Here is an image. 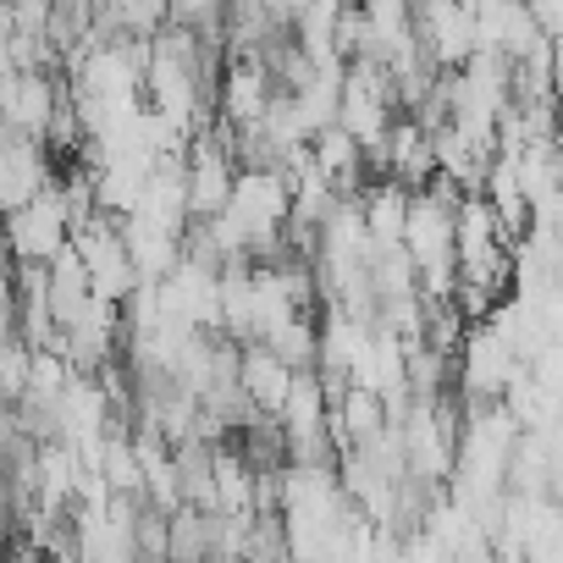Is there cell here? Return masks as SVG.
I'll use <instances>...</instances> for the list:
<instances>
[{
    "mask_svg": "<svg viewBox=\"0 0 563 563\" xmlns=\"http://www.w3.org/2000/svg\"><path fill=\"white\" fill-rule=\"evenodd\" d=\"M282 365L288 371H310L316 365V316H299V310H288L282 321H271L265 327V338H260Z\"/></svg>",
    "mask_w": 563,
    "mask_h": 563,
    "instance_id": "cell-10",
    "label": "cell"
},
{
    "mask_svg": "<svg viewBox=\"0 0 563 563\" xmlns=\"http://www.w3.org/2000/svg\"><path fill=\"white\" fill-rule=\"evenodd\" d=\"M227 18V0H166V23L177 29H216Z\"/></svg>",
    "mask_w": 563,
    "mask_h": 563,
    "instance_id": "cell-13",
    "label": "cell"
},
{
    "mask_svg": "<svg viewBox=\"0 0 563 563\" xmlns=\"http://www.w3.org/2000/svg\"><path fill=\"white\" fill-rule=\"evenodd\" d=\"M12 18H18V34H45L51 0H12Z\"/></svg>",
    "mask_w": 563,
    "mask_h": 563,
    "instance_id": "cell-14",
    "label": "cell"
},
{
    "mask_svg": "<svg viewBox=\"0 0 563 563\" xmlns=\"http://www.w3.org/2000/svg\"><path fill=\"white\" fill-rule=\"evenodd\" d=\"M67 376H73L67 354H56V349H29V382H23V398L56 404V393L67 387Z\"/></svg>",
    "mask_w": 563,
    "mask_h": 563,
    "instance_id": "cell-11",
    "label": "cell"
},
{
    "mask_svg": "<svg viewBox=\"0 0 563 563\" xmlns=\"http://www.w3.org/2000/svg\"><path fill=\"white\" fill-rule=\"evenodd\" d=\"M398 111L387 106V100H376L365 84H354L349 73H343V84H338V128L343 133H354L360 139V150L365 144H376L382 133H387V122H393Z\"/></svg>",
    "mask_w": 563,
    "mask_h": 563,
    "instance_id": "cell-7",
    "label": "cell"
},
{
    "mask_svg": "<svg viewBox=\"0 0 563 563\" xmlns=\"http://www.w3.org/2000/svg\"><path fill=\"white\" fill-rule=\"evenodd\" d=\"M238 387L249 393L254 409L276 415L282 398H288V387H294V371L282 365L265 343H238Z\"/></svg>",
    "mask_w": 563,
    "mask_h": 563,
    "instance_id": "cell-6",
    "label": "cell"
},
{
    "mask_svg": "<svg viewBox=\"0 0 563 563\" xmlns=\"http://www.w3.org/2000/svg\"><path fill=\"white\" fill-rule=\"evenodd\" d=\"M276 420H282V431H288V437H310V431L327 426V398H321L316 365L310 371H294V387H288V398H282Z\"/></svg>",
    "mask_w": 563,
    "mask_h": 563,
    "instance_id": "cell-9",
    "label": "cell"
},
{
    "mask_svg": "<svg viewBox=\"0 0 563 563\" xmlns=\"http://www.w3.org/2000/svg\"><path fill=\"white\" fill-rule=\"evenodd\" d=\"M56 89H62V73H12V84L0 89V128L23 139H45Z\"/></svg>",
    "mask_w": 563,
    "mask_h": 563,
    "instance_id": "cell-5",
    "label": "cell"
},
{
    "mask_svg": "<svg viewBox=\"0 0 563 563\" xmlns=\"http://www.w3.org/2000/svg\"><path fill=\"white\" fill-rule=\"evenodd\" d=\"M7 260H12V254H7V232H0V265H7Z\"/></svg>",
    "mask_w": 563,
    "mask_h": 563,
    "instance_id": "cell-15",
    "label": "cell"
},
{
    "mask_svg": "<svg viewBox=\"0 0 563 563\" xmlns=\"http://www.w3.org/2000/svg\"><path fill=\"white\" fill-rule=\"evenodd\" d=\"M133 558H166V508H155L150 497L133 514Z\"/></svg>",
    "mask_w": 563,
    "mask_h": 563,
    "instance_id": "cell-12",
    "label": "cell"
},
{
    "mask_svg": "<svg viewBox=\"0 0 563 563\" xmlns=\"http://www.w3.org/2000/svg\"><path fill=\"white\" fill-rule=\"evenodd\" d=\"M404 387H409V398H437V393L459 387V360L437 354L431 343H404Z\"/></svg>",
    "mask_w": 563,
    "mask_h": 563,
    "instance_id": "cell-8",
    "label": "cell"
},
{
    "mask_svg": "<svg viewBox=\"0 0 563 563\" xmlns=\"http://www.w3.org/2000/svg\"><path fill=\"white\" fill-rule=\"evenodd\" d=\"M398 243L409 249L415 265L426 260H453V205L431 188H409V210H404V232Z\"/></svg>",
    "mask_w": 563,
    "mask_h": 563,
    "instance_id": "cell-4",
    "label": "cell"
},
{
    "mask_svg": "<svg viewBox=\"0 0 563 563\" xmlns=\"http://www.w3.org/2000/svg\"><path fill=\"white\" fill-rule=\"evenodd\" d=\"M0 232H7V254H23V260H51L62 243H67V205H62V188L56 177L18 210H0Z\"/></svg>",
    "mask_w": 563,
    "mask_h": 563,
    "instance_id": "cell-1",
    "label": "cell"
},
{
    "mask_svg": "<svg viewBox=\"0 0 563 563\" xmlns=\"http://www.w3.org/2000/svg\"><path fill=\"white\" fill-rule=\"evenodd\" d=\"M56 177V161L45 150V139H23V133H0V210L29 205L45 183Z\"/></svg>",
    "mask_w": 563,
    "mask_h": 563,
    "instance_id": "cell-3",
    "label": "cell"
},
{
    "mask_svg": "<svg viewBox=\"0 0 563 563\" xmlns=\"http://www.w3.org/2000/svg\"><path fill=\"white\" fill-rule=\"evenodd\" d=\"M271 95H276V84H271V73H265L260 56H227V62H221L216 117H221L227 128H254L260 111L271 106Z\"/></svg>",
    "mask_w": 563,
    "mask_h": 563,
    "instance_id": "cell-2",
    "label": "cell"
}]
</instances>
